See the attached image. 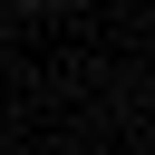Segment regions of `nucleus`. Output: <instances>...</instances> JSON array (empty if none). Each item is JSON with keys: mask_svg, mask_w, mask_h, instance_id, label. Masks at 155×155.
Listing matches in <instances>:
<instances>
[{"mask_svg": "<svg viewBox=\"0 0 155 155\" xmlns=\"http://www.w3.org/2000/svg\"><path fill=\"white\" fill-rule=\"evenodd\" d=\"M10 10H29V19H48V10H68V0H10Z\"/></svg>", "mask_w": 155, "mask_h": 155, "instance_id": "obj_1", "label": "nucleus"}]
</instances>
